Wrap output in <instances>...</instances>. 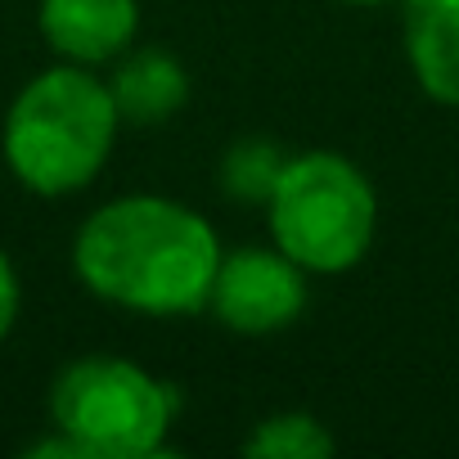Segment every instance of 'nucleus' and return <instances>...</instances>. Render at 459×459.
<instances>
[{"label": "nucleus", "instance_id": "20e7f679", "mask_svg": "<svg viewBox=\"0 0 459 459\" xmlns=\"http://www.w3.org/2000/svg\"><path fill=\"white\" fill-rule=\"evenodd\" d=\"M55 428L82 459H140L162 450L176 387L122 356H82L50 387Z\"/></svg>", "mask_w": 459, "mask_h": 459}, {"label": "nucleus", "instance_id": "423d86ee", "mask_svg": "<svg viewBox=\"0 0 459 459\" xmlns=\"http://www.w3.org/2000/svg\"><path fill=\"white\" fill-rule=\"evenodd\" d=\"M140 28L135 0H41V37L68 64L95 68L131 50Z\"/></svg>", "mask_w": 459, "mask_h": 459}, {"label": "nucleus", "instance_id": "39448f33", "mask_svg": "<svg viewBox=\"0 0 459 459\" xmlns=\"http://www.w3.org/2000/svg\"><path fill=\"white\" fill-rule=\"evenodd\" d=\"M207 307L235 333H248V338L280 333L307 307V271L280 248L230 253L216 266Z\"/></svg>", "mask_w": 459, "mask_h": 459}, {"label": "nucleus", "instance_id": "9b49d317", "mask_svg": "<svg viewBox=\"0 0 459 459\" xmlns=\"http://www.w3.org/2000/svg\"><path fill=\"white\" fill-rule=\"evenodd\" d=\"M14 320H19V271L5 253H0V342L10 338Z\"/></svg>", "mask_w": 459, "mask_h": 459}, {"label": "nucleus", "instance_id": "f03ea898", "mask_svg": "<svg viewBox=\"0 0 459 459\" xmlns=\"http://www.w3.org/2000/svg\"><path fill=\"white\" fill-rule=\"evenodd\" d=\"M117 126L108 82L82 64H59L14 95L5 113V162L32 194H77L108 162Z\"/></svg>", "mask_w": 459, "mask_h": 459}, {"label": "nucleus", "instance_id": "f257e3e1", "mask_svg": "<svg viewBox=\"0 0 459 459\" xmlns=\"http://www.w3.org/2000/svg\"><path fill=\"white\" fill-rule=\"evenodd\" d=\"M73 266L77 280L113 307L194 316L212 298L221 244L216 230L185 203L131 194L86 216L73 244Z\"/></svg>", "mask_w": 459, "mask_h": 459}, {"label": "nucleus", "instance_id": "6e6552de", "mask_svg": "<svg viewBox=\"0 0 459 459\" xmlns=\"http://www.w3.org/2000/svg\"><path fill=\"white\" fill-rule=\"evenodd\" d=\"M108 91H113V104H117L122 122L153 126V122H167L171 113L185 108L189 77H185L176 55H167V50H135V55H122Z\"/></svg>", "mask_w": 459, "mask_h": 459}, {"label": "nucleus", "instance_id": "0eeeda50", "mask_svg": "<svg viewBox=\"0 0 459 459\" xmlns=\"http://www.w3.org/2000/svg\"><path fill=\"white\" fill-rule=\"evenodd\" d=\"M405 55L419 86L459 108V0H405Z\"/></svg>", "mask_w": 459, "mask_h": 459}, {"label": "nucleus", "instance_id": "f8f14e48", "mask_svg": "<svg viewBox=\"0 0 459 459\" xmlns=\"http://www.w3.org/2000/svg\"><path fill=\"white\" fill-rule=\"evenodd\" d=\"M351 5H383V0H351Z\"/></svg>", "mask_w": 459, "mask_h": 459}, {"label": "nucleus", "instance_id": "9d476101", "mask_svg": "<svg viewBox=\"0 0 459 459\" xmlns=\"http://www.w3.org/2000/svg\"><path fill=\"white\" fill-rule=\"evenodd\" d=\"M244 455L253 459H325L333 455V437L316 414H271L257 423V432L244 441Z\"/></svg>", "mask_w": 459, "mask_h": 459}, {"label": "nucleus", "instance_id": "7ed1b4c3", "mask_svg": "<svg viewBox=\"0 0 459 459\" xmlns=\"http://www.w3.org/2000/svg\"><path fill=\"white\" fill-rule=\"evenodd\" d=\"M275 248L302 271H351L378 225V198L365 171L342 153H298L284 162L275 194L266 198Z\"/></svg>", "mask_w": 459, "mask_h": 459}, {"label": "nucleus", "instance_id": "1a4fd4ad", "mask_svg": "<svg viewBox=\"0 0 459 459\" xmlns=\"http://www.w3.org/2000/svg\"><path fill=\"white\" fill-rule=\"evenodd\" d=\"M289 153L271 140H239L221 158V189L235 203H266L280 185Z\"/></svg>", "mask_w": 459, "mask_h": 459}]
</instances>
